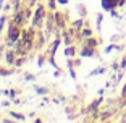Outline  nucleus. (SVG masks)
Returning a JSON list of instances; mask_svg holds the SVG:
<instances>
[{"label": "nucleus", "mask_w": 126, "mask_h": 123, "mask_svg": "<svg viewBox=\"0 0 126 123\" xmlns=\"http://www.w3.org/2000/svg\"><path fill=\"white\" fill-rule=\"evenodd\" d=\"M47 15H48L47 7L42 2H37L36 8H34V13H32V18H31V26L36 28V29H44Z\"/></svg>", "instance_id": "obj_1"}, {"label": "nucleus", "mask_w": 126, "mask_h": 123, "mask_svg": "<svg viewBox=\"0 0 126 123\" xmlns=\"http://www.w3.org/2000/svg\"><path fill=\"white\" fill-rule=\"evenodd\" d=\"M21 33H23V28L18 26L16 23H13L11 19H8V24H7V44L8 45H15L16 42L19 41V37H21Z\"/></svg>", "instance_id": "obj_2"}, {"label": "nucleus", "mask_w": 126, "mask_h": 123, "mask_svg": "<svg viewBox=\"0 0 126 123\" xmlns=\"http://www.w3.org/2000/svg\"><path fill=\"white\" fill-rule=\"evenodd\" d=\"M126 5V0H100V7L104 11H110L115 8H123Z\"/></svg>", "instance_id": "obj_3"}, {"label": "nucleus", "mask_w": 126, "mask_h": 123, "mask_svg": "<svg viewBox=\"0 0 126 123\" xmlns=\"http://www.w3.org/2000/svg\"><path fill=\"white\" fill-rule=\"evenodd\" d=\"M97 49L94 47H87V45H81V49L78 50V55L81 57V58H94V57H97Z\"/></svg>", "instance_id": "obj_4"}, {"label": "nucleus", "mask_w": 126, "mask_h": 123, "mask_svg": "<svg viewBox=\"0 0 126 123\" xmlns=\"http://www.w3.org/2000/svg\"><path fill=\"white\" fill-rule=\"evenodd\" d=\"M47 33H42V29H37V34H36V39H34V50H39L45 45L47 42Z\"/></svg>", "instance_id": "obj_5"}, {"label": "nucleus", "mask_w": 126, "mask_h": 123, "mask_svg": "<svg viewBox=\"0 0 126 123\" xmlns=\"http://www.w3.org/2000/svg\"><path fill=\"white\" fill-rule=\"evenodd\" d=\"M53 15H55V23H57V28H58L60 31H63L65 28H66V18L68 15L66 13H62V11H53Z\"/></svg>", "instance_id": "obj_6"}, {"label": "nucleus", "mask_w": 126, "mask_h": 123, "mask_svg": "<svg viewBox=\"0 0 126 123\" xmlns=\"http://www.w3.org/2000/svg\"><path fill=\"white\" fill-rule=\"evenodd\" d=\"M10 19H11L13 23H16L18 26H21V28L26 26V21H24V15H23V8H21V10H18V11H13V15L10 16Z\"/></svg>", "instance_id": "obj_7"}, {"label": "nucleus", "mask_w": 126, "mask_h": 123, "mask_svg": "<svg viewBox=\"0 0 126 123\" xmlns=\"http://www.w3.org/2000/svg\"><path fill=\"white\" fill-rule=\"evenodd\" d=\"M16 52H15V47H10L5 50V62H7L8 67H15V60H16Z\"/></svg>", "instance_id": "obj_8"}, {"label": "nucleus", "mask_w": 126, "mask_h": 123, "mask_svg": "<svg viewBox=\"0 0 126 123\" xmlns=\"http://www.w3.org/2000/svg\"><path fill=\"white\" fill-rule=\"evenodd\" d=\"M100 39H97V37H94V36H91V37H86V39H82V45H87V47H94V49H97L99 47V44H100Z\"/></svg>", "instance_id": "obj_9"}, {"label": "nucleus", "mask_w": 126, "mask_h": 123, "mask_svg": "<svg viewBox=\"0 0 126 123\" xmlns=\"http://www.w3.org/2000/svg\"><path fill=\"white\" fill-rule=\"evenodd\" d=\"M63 53H65V57H66V58H74V57L78 55V49L74 47L73 44H71V45H66V47H65V50H63Z\"/></svg>", "instance_id": "obj_10"}, {"label": "nucleus", "mask_w": 126, "mask_h": 123, "mask_svg": "<svg viewBox=\"0 0 126 123\" xmlns=\"http://www.w3.org/2000/svg\"><path fill=\"white\" fill-rule=\"evenodd\" d=\"M91 36H94V31L87 24H84V28L79 31V39H86V37H91Z\"/></svg>", "instance_id": "obj_11"}, {"label": "nucleus", "mask_w": 126, "mask_h": 123, "mask_svg": "<svg viewBox=\"0 0 126 123\" xmlns=\"http://www.w3.org/2000/svg\"><path fill=\"white\" fill-rule=\"evenodd\" d=\"M84 18H79V19H76V21H73L71 23V28H73V29H76V31H81L82 28H84Z\"/></svg>", "instance_id": "obj_12"}, {"label": "nucleus", "mask_w": 126, "mask_h": 123, "mask_svg": "<svg viewBox=\"0 0 126 123\" xmlns=\"http://www.w3.org/2000/svg\"><path fill=\"white\" fill-rule=\"evenodd\" d=\"M76 10H78V15L81 16V18H86V16H87V8H86L84 3H78L76 5Z\"/></svg>", "instance_id": "obj_13"}, {"label": "nucleus", "mask_w": 126, "mask_h": 123, "mask_svg": "<svg viewBox=\"0 0 126 123\" xmlns=\"http://www.w3.org/2000/svg\"><path fill=\"white\" fill-rule=\"evenodd\" d=\"M8 115L15 120V122L16 120H18V122H26V115H23V113H19V112H10Z\"/></svg>", "instance_id": "obj_14"}, {"label": "nucleus", "mask_w": 126, "mask_h": 123, "mask_svg": "<svg viewBox=\"0 0 126 123\" xmlns=\"http://www.w3.org/2000/svg\"><path fill=\"white\" fill-rule=\"evenodd\" d=\"M45 60H47V53H39V55H37V67L39 68H42L45 65Z\"/></svg>", "instance_id": "obj_15"}, {"label": "nucleus", "mask_w": 126, "mask_h": 123, "mask_svg": "<svg viewBox=\"0 0 126 123\" xmlns=\"http://www.w3.org/2000/svg\"><path fill=\"white\" fill-rule=\"evenodd\" d=\"M15 73V67H11V68H2L0 67V76H10Z\"/></svg>", "instance_id": "obj_16"}, {"label": "nucleus", "mask_w": 126, "mask_h": 123, "mask_svg": "<svg viewBox=\"0 0 126 123\" xmlns=\"http://www.w3.org/2000/svg\"><path fill=\"white\" fill-rule=\"evenodd\" d=\"M34 91H36V94H39V96H47L48 94V89L44 88V86H34Z\"/></svg>", "instance_id": "obj_17"}, {"label": "nucleus", "mask_w": 126, "mask_h": 123, "mask_svg": "<svg viewBox=\"0 0 126 123\" xmlns=\"http://www.w3.org/2000/svg\"><path fill=\"white\" fill-rule=\"evenodd\" d=\"M121 49H123V45H116V44H113V42H111L110 45H107V47H105L104 52L105 53H110L111 50H121Z\"/></svg>", "instance_id": "obj_18"}, {"label": "nucleus", "mask_w": 126, "mask_h": 123, "mask_svg": "<svg viewBox=\"0 0 126 123\" xmlns=\"http://www.w3.org/2000/svg\"><path fill=\"white\" fill-rule=\"evenodd\" d=\"M105 71H107V68L105 67H99V68H95V70H92L89 73V76H97V75H104Z\"/></svg>", "instance_id": "obj_19"}, {"label": "nucleus", "mask_w": 126, "mask_h": 123, "mask_svg": "<svg viewBox=\"0 0 126 123\" xmlns=\"http://www.w3.org/2000/svg\"><path fill=\"white\" fill-rule=\"evenodd\" d=\"M57 0H47V10L48 11H57Z\"/></svg>", "instance_id": "obj_20"}, {"label": "nucleus", "mask_w": 126, "mask_h": 123, "mask_svg": "<svg viewBox=\"0 0 126 123\" xmlns=\"http://www.w3.org/2000/svg\"><path fill=\"white\" fill-rule=\"evenodd\" d=\"M102 21H104V15H102V13H97V16H95V28H97V31H100Z\"/></svg>", "instance_id": "obj_21"}, {"label": "nucleus", "mask_w": 126, "mask_h": 123, "mask_svg": "<svg viewBox=\"0 0 126 123\" xmlns=\"http://www.w3.org/2000/svg\"><path fill=\"white\" fill-rule=\"evenodd\" d=\"M24 81H29V83L36 81V75H32V73H26V75H24Z\"/></svg>", "instance_id": "obj_22"}, {"label": "nucleus", "mask_w": 126, "mask_h": 123, "mask_svg": "<svg viewBox=\"0 0 126 123\" xmlns=\"http://www.w3.org/2000/svg\"><path fill=\"white\" fill-rule=\"evenodd\" d=\"M102 117H99V120L100 122H105V120H108L111 117V112H104V113H100Z\"/></svg>", "instance_id": "obj_23"}, {"label": "nucleus", "mask_w": 126, "mask_h": 123, "mask_svg": "<svg viewBox=\"0 0 126 123\" xmlns=\"http://www.w3.org/2000/svg\"><path fill=\"white\" fill-rule=\"evenodd\" d=\"M68 71H70V78L71 79H76V70H74V67H70V68H68Z\"/></svg>", "instance_id": "obj_24"}, {"label": "nucleus", "mask_w": 126, "mask_h": 123, "mask_svg": "<svg viewBox=\"0 0 126 123\" xmlns=\"http://www.w3.org/2000/svg\"><path fill=\"white\" fill-rule=\"evenodd\" d=\"M19 94V91L18 89H10V97H11V101L13 99H16V96Z\"/></svg>", "instance_id": "obj_25"}, {"label": "nucleus", "mask_w": 126, "mask_h": 123, "mask_svg": "<svg viewBox=\"0 0 126 123\" xmlns=\"http://www.w3.org/2000/svg\"><path fill=\"white\" fill-rule=\"evenodd\" d=\"M120 70H126V55L121 58V62H120Z\"/></svg>", "instance_id": "obj_26"}, {"label": "nucleus", "mask_w": 126, "mask_h": 123, "mask_svg": "<svg viewBox=\"0 0 126 123\" xmlns=\"http://www.w3.org/2000/svg\"><path fill=\"white\" fill-rule=\"evenodd\" d=\"M110 15H111V18H121V15L116 11V8L115 10H110Z\"/></svg>", "instance_id": "obj_27"}, {"label": "nucleus", "mask_w": 126, "mask_h": 123, "mask_svg": "<svg viewBox=\"0 0 126 123\" xmlns=\"http://www.w3.org/2000/svg\"><path fill=\"white\" fill-rule=\"evenodd\" d=\"M110 68H111V70H113V71H118V70H120V63H118V62H113Z\"/></svg>", "instance_id": "obj_28"}, {"label": "nucleus", "mask_w": 126, "mask_h": 123, "mask_svg": "<svg viewBox=\"0 0 126 123\" xmlns=\"http://www.w3.org/2000/svg\"><path fill=\"white\" fill-rule=\"evenodd\" d=\"M53 76H55V78H60V76H62V70H60V68H55V73H53Z\"/></svg>", "instance_id": "obj_29"}, {"label": "nucleus", "mask_w": 126, "mask_h": 123, "mask_svg": "<svg viewBox=\"0 0 126 123\" xmlns=\"http://www.w3.org/2000/svg\"><path fill=\"white\" fill-rule=\"evenodd\" d=\"M120 96H121V99H123V97H126V83H125V86H123V89H121V94H120Z\"/></svg>", "instance_id": "obj_30"}, {"label": "nucleus", "mask_w": 126, "mask_h": 123, "mask_svg": "<svg viewBox=\"0 0 126 123\" xmlns=\"http://www.w3.org/2000/svg\"><path fill=\"white\" fill-rule=\"evenodd\" d=\"M118 39H120V36H118V34H115V36H111V37H110V42H116Z\"/></svg>", "instance_id": "obj_31"}, {"label": "nucleus", "mask_w": 126, "mask_h": 123, "mask_svg": "<svg viewBox=\"0 0 126 123\" xmlns=\"http://www.w3.org/2000/svg\"><path fill=\"white\" fill-rule=\"evenodd\" d=\"M74 67H81V58H76V60H74Z\"/></svg>", "instance_id": "obj_32"}, {"label": "nucleus", "mask_w": 126, "mask_h": 123, "mask_svg": "<svg viewBox=\"0 0 126 123\" xmlns=\"http://www.w3.org/2000/svg\"><path fill=\"white\" fill-rule=\"evenodd\" d=\"M57 2H58L60 5H68V2H70V0H57Z\"/></svg>", "instance_id": "obj_33"}, {"label": "nucleus", "mask_w": 126, "mask_h": 123, "mask_svg": "<svg viewBox=\"0 0 126 123\" xmlns=\"http://www.w3.org/2000/svg\"><path fill=\"white\" fill-rule=\"evenodd\" d=\"M2 94H3V96H8V97H10V89H3V91H2Z\"/></svg>", "instance_id": "obj_34"}, {"label": "nucleus", "mask_w": 126, "mask_h": 123, "mask_svg": "<svg viewBox=\"0 0 126 123\" xmlns=\"http://www.w3.org/2000/svg\"><path fill=\"white\" fill-rule=\"evenodd\" d=\"M2 122H3V123H11V122H15V120H13V118H3Z\"/></svg>", "instance_id": "obj_35"}, {"label": "nucleus", "mask_w": 126, "mask_h": 123, "mask_svg": "<svg viewBox=\"0 0 126 123\" xmlns=\"http://www.w3.org/2000/svg\"><path fill=\"white\" fill-rule=\"evenodd\" d=\"M8 105H10V102H8V101H3V102H2V107H8Z\"/></svg>", "instance_id": "obj_36"}, {"label": "nucleus", "mask_w": 126, "mask_h": 123, "mask_svg": "<svg viewBox=\"0 0 126 123\" xmlns=\"http://www.w3.org/2000/svg\"><path fill=\"white\" fill-rule=\"evenodd\" d=\"M8 10H10V5L5 3V5H3V11H8Z\"/></svg>", "instance_id": "obj_37"}, {"label": "nucleus", "mask_w": 126, "mask_h": 123, "mask_svg": "<svg viewBox=\"0 0 126 123\" xmlns=\"http://www.w3.org/2000/svg\"><path fill=\"white\" fill-rule=\"evenodd\" d=\"M104 92H105V89H99V91H97V94H99V96H104Z\"/></svg>", "instance_id": "obj_38"}, {"label": "nucleus", "mask_w": 126, "mask_h": 123, "mask_svg": "<svg viewBox=\"0 0 126 123\" xmlns=\"http://www.w3.org/2000/svg\"><path fill=\"white\" fill-rule=\"evenodd\" d=\"M3 5H5V0H0V10H3Z\"/></svg>", "instance_id": "obj_39"}, {"label": "nucleus", "mask_w": 126, "mask_h": 123, "mask_svg": "<svg viewBox=\"0 0 126 123\" xmlns=\"http://www.w3.org/2000/svg\"><path fill=\"white\" fill-rule=\"evenodd\" d=\"M0 45H2V36H0Z\"/></svg>", "instance_id": "obj_40"}, {"label": "nucleus", "mask_w": 126, "mask_h": 123, "mask_svg": "<svg viewBox=\"0 0 126 123\" xmlns=\"http://www.w3.org/2000/svg\"><path fill=\"white\" fill-rule=\"evenodd\" d=\"M0 122H2V118H0Z\"/></svg>", "instance_id": "obj_41"}]
</instances>
